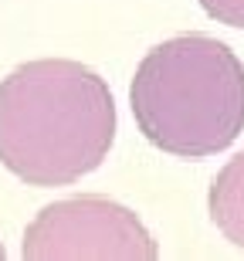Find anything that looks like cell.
Instances as JSON below:
<instances>
[{
    "label": "cell",
    "instance_id": "6da1fadb",
    "mask_svg": "<svg viewBox=\"0 0 244 261\" xmlns=\"http://www.w3.org/2000/svg\"><path fill=\"white\" fill-rule=\"evenodd\" d=\"M116 143V102L82 61L41 58L0 82V163L31 187H68Z\"/></svg>",
    "mask_w": 244,
    "mask_h": 261
},
{
    "label": "cell",
    "instance_id": "7a4b0ae2",
    "mask_svg": "<svg viewBox=\"0 0 244 261\" xmlns=\"http://www.w3.org/2000/svg\"><path fill=\"white\" fill-rule=\"evenodd\" d=\"M139 133L180 160H204L244 129V65L210 34H180L139 61L129 85Z\"/></svg>",
    "mask_w": 244,
    "mask_h": 261
},
{
    "label": "cell",
    "instance_id": "3957f363",
    "mask_svg": "<svg viewBox=\"0 0 244 261\" xmlns=\"http://www.w3.org/2000/svg\"><path fill=\"white\" fill-rule=\"evenodd\" d=\"M20 251L31 261H153L159 254L146 224L129 207L105 197H71L44 207L24 231Z\"/></svg>",
    "mask_w": 244,
    "mask_h": 261
},
{
    "label": "cell",
    "instance_id": "277c9868",
    "mask_svg": "<svg viewBox=\"0 0 244 261\" xmlns=\"http://www.w3.org/2000/svg\"><path fill=\"white\" fill-rule=\"evenodd\" d=\"M210 221L231 244L244 248V149L214 176L210 184Z\"/></svg>",
    "mask_w": 244,
    "mask_h": 261
},
{
    "label": "cell",
    "instance_id": "5b68a950",
    "mask_svg": "<svg viewBox=\"0 0 244 261\" xmlns=\"http://www.w3.org/2000/svg\"><path fill=\"white\" fill-rule=\"evenodd\" d=\"M200 7L227 28H244V0H200Z\"/></svg>",
    "mask_w": 244,
    "mask_h": 261
},
{
    "label": "cell",
    "instance_id": "8992f818",
    "mask_svg": "<svg viewBox=\"0 0 244 261\" xmlns=\"http://www.w3.org/2000/svg\"><path fill=\"white\" fill-rule=\"evenodd\" d=\"M0 258H4V244H0Z\"/></svg>",
    "mask_w": 244,
    "mask_h": 261
}]
</instances>
